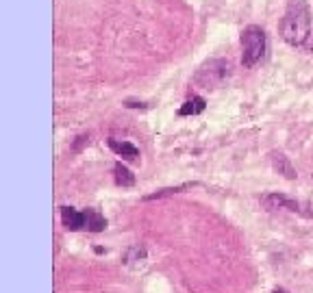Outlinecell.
<instances>
[{
	"mask_svg": "<svg viewBox=\"0 0 313 293\" xmlns=\"http://www.w3.org/2000/svg\"><path fill=\"white\" fill-rule=\"evenodd\" d=\"M281 35L289 46H302L311 35V9L307 0H289L281 20Z\"/></svg>",
	"mask_w": 313,
	"mask_h": 293,
	"instance_id": "obj_1",
	"label": "cell"
},
{
	"mask_svg": "<svg viewBox=\"0 0 313 293\" xmlns=\"http://www.w3.org/2000/svg\"><path fill=\"white\" fill-rule=\"evenodd\" d=\"M265 31L261 26H248L244 28V33H241V63L246 65V68H252V65H257L263 59L265 54Z\"/></svg>",
	"mask_w": 313,
	"mask_h": 293,
	"instance_id": "obj_2",
	"label": "cell"
},
{
	"mask_svg": "<svg viewBox=\"0 0 313 293\" xmlns=\"http://www.w3.org/2000/svg\"><path fill=\"white\" fill-rule=\"evenodd\" d=\"M229 74H231V63L224 61V59H213V61H209L200 68V72L196 74V83L203 85L205 89H215Z\"/></svg>",
	"mask_w": 313,
	"mask_h": 293,
	"instance_id": "obj_3",
	"label": "cell"
},
{
	"mask_svg": "<svg viewBox=\"0 0 313 293\" xmlns=\"http://www.w3.org/2000/svg\"><path fill=\"white\" fill-rule=\"evenodd\" d=\"M261 204H263L267 211L287 209V211H294V213H300V215H307V217L313 215V213H309V211H305V209H311L309 204H302V202L289 200L287 195H283V194H267V195L261 198Z\"/></svg>",
	"mask_w": 313,
	"mask_h": 293,
	"instance_id": "obj_4",
	"label": "cell"
},
{
	"mask_svg": "<svg viewBox=\"0 0 313 293\" xmlns=\"http://www.w3.org/2000/svg\"><path fill=\"white\" fill-rule=\"evenodd\" d=\"M61 220L68 230H80L85 228V213L77 211L72 206H61Z\"/></svg>",
	"mask_w": 313,
	"mask_h": 293,
	"instance_id": "obj_5",
	"label": "cell"
},
{
	"mask_svg": "<svg viewBox=\"0 0 313 293\" xmlns=\"http://www.w3.org/2000/svg\"><path fill=\"white\" fill-rule=\"evenodd\" d=\"M270 159H272V168H274L276 171H279L281 176H285V178H289V180H294L296 178V168L291 165V161L287 159L283 152H272L270 154Z\"/></svg>",
	"mask_w": 313,
	"mask_h": 293,
	"instance_id": "obj_6",
	"label": "cell"
},
{
	"mask_svg": "<svg viewBox=\"0 0 313 293\" xmlns=\"http://www.w3.org/2000/svg\"><path fill=\"white\" fill-rule=\"evenodd\" d=\"M109 148L113 150L118 156H122L126 161H137L139 150L135 148L130 141H120V139H109Z\"/></svg>",
	"mask_w": 313,
	"mask_h": 293,
	"instance_id": "obj_7",
	"label": "cell"
},
{
	"mask_svg": "<svg viewBox=\"0 0 313 293\" xmlns=\"http://www.w3.org/2000/svg\"><path fill=\"white\" fill-rule=\"evenodd\" d=\"M83 213H85V228L87 230L103 232L104 228H107V220H104L96 209H87V211H83Z\"/></svg>",
	"mask_w": 313,
	"mask_h": 293,
	"instance_id": "obj_8",
	"label": "cell"
},
{
	"mask_svg": "<svg viewBox=\"0 0 313 293\" xmlns=\"http://www.w3.org/2000/svg\"><path fill=\"white\" fill-rule=\"evenodd\" d=\"M113 178H115V185L120 187H133L135 185V176L126 165L122 163H115L113 165Z\"/></svg>",
	"mask_w": 313,
	"mask_h": 293,
	"instance_id": "obj_9",
	"label": "cell"
},
{
	"mask_svg": "<svg viewBox=\"0 0 313 293\" xmlns=\"http://www.w3.org/2000/svg\"><path fill=\"white\" fill-rule=\"evenodd\" d=\"M207 107V102H205V98H200V96H194V98H189L187 102L183 104V107L179 109V115H198V113H203Z\"/></svg>",
	"mask_w": 313,
	"mask_h": 293,
	"instance_id": "obj_10",
	"label": "cell"
},
{
	"mask_svg": "<svg viewBox=\"0 0 313 293\" xmlns=\"http://www.w3.org/2000/svg\"><path fill=\"white\" fill-rule=\"evenodd\" d=\"M191 185H181V187H170V189H161V191H155V194L146 195V200H159V198H165V195H172V194H181L183 189H189Z\"/></svg>",
	"mask_w": 313,
	"mask_h": 293,
	"instance_id": "obj_11",
	"label": "cell"
},
{
	"mask_svg": "<svg viewBox=\"0 0 313 293\" xmlns=\"http://www.w3.org/2000/svg\"><path fill=\"white\" fill-rule=\"evenodd\" d=\"M77 139H78V141L72 146V150H74V152H78V150H80V146H83V144H89V137H87V135H80V137H77Z\"/></svg>",
	"mask_w": 313,
	"mask_h": 293,
	"instance_id": "obj_12",
	"label": "cell"
},
{
	"mask_svg": "<svg viewBox=\"0 0 313 293\" xmlns=\"http://www.w3.org/2000/svg\"><path fill=\"white\" fill-rule=\"evenodd\" d=\"M272 293H287V291H285V289H274Z\"/></svg>",
	"mask_w": 313,
	"mask_h": 293,
	"instance_id": "obj_13",
	"label": "cell"
}]
</instances>
